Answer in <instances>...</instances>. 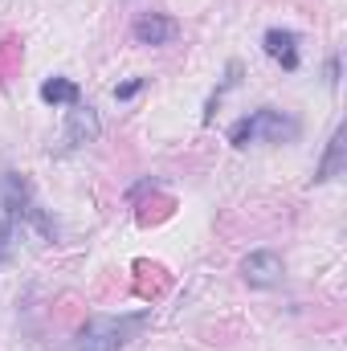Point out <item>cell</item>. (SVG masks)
Masks as SVG:
<instances>
[{
    "label": "cell",
    "mask_w": 347,
    "mask_h": 351,
    "mask_svg": "<svg viewBox=\"0 0 347 351\" xmlns=\"http://www.w3.org/2000/svg\"><path fill=\"white\" fill-rule=\"evenodd\" d=\"M261 49L282 66V70H298L302 66V53H298V33L294 29H265V37H261Z\"/></svg>",
    "instance_id": "cell-6"
},
{
    "label": "cell",
    "mask_w": 347,
    "mask_h": 351,
    "mask_svg": "<svg viewBox=\"0 0 347 351\" xmlns=\"http://www.w3.org/2000/svg\"><path fill=\"white\" fill-rule=\"evenodd\" d=\"M12 254H16V221L0 217V265L12 262Z\"/></svg>",
    "instance_id": "cell-10"
},
{
    "label": "cell",
    "mask_w": 347,
    "mask_h": 351,
    "mask_svg": "<svg viewBox=\"0 0 347 351\" xmlns=\"http://www.w3.org/2000/svg\"><path fill=\"white\" fill-rule=\"evenodd\" d=\"M344 168H347V143H344V127H335V131H331V139H327V152H323V160L315 164L311 184H327V180L344 176Z\"/></svg>",
    "instance_id": "cell-7"
},
{
    "label": "cell",
    "mask_w": 347,
    "mask_h": 351,
    "mask_svg": "<svg viewBox=\"0 0 347 351\" xmlns=\"http://www.w3.org/2000/svg\"><path fill=\"white\" fill-rule=\"evenodd\" d=\"M241 278L254 290H270V286H278L286 278V265H282V258L274 250H254V254L241 258Z\"/></svg>",
    "instance_id": "cell-3"
},
{
    "label": "cell",
    "mask_w": 347,
    "mask_h": 351,
    "mask_svg": "<svg viewBox=\"0 0 347 351\" xmlns=\"http://www.w3.org/2000/svg\"><path fill=\"white\" fill-rule=\"evenodd\" d=\"M143 86H147L143 78H131V82H123V86H115V98H119V102H127V98H135V94H139Z\"/></svg>",
    "instance_id": "cell-11"
},
{
    "label": "cell",
    "mask_w": 347,
    "mask_h": 351,
    "mask_svg": "<svg viewBox=\"0 0 347 351\" xmlns=\"http://www.w3.org/2000/svg\"><path fill=\"white\" fill-rule=\"evenodd\" d=\"M176 33H180V25H176L172 16H164V12H143V16H135V25H131V37L139 41V45H168L176 41Z\"/></svg>",
    "instance_id": "cell-5"
},
{
    "label": "cell",
    "mask_w": 347,
    "mask_h": 351,
    "mask_svg": "<svg viewBox=\"0 0 347 351\" xmlns=\"http://www.w3.org/2000/svg\"><path fill=\"white\" fill-rule=\"evenodd\" d=\"M102 135V119L90 102H74L66 114V147H86Z\"/></svg>",
    "instance_id": "cell-4"
},
{
    "label": "cell",
    "mask_w": 347,
    "mask_h": 351,
    "mask_svg": "<svg viewBox=\"0 0 347 351\" xmlns=\"http://www.w3.org/2000/svg\"><path fill=\"white\" fill-rule=\"evenodd\" d=\"M327 86H331V90L339 86V53H331V58H327Z\"/></svg>",
    "instance_id": "cell-12"
},
{
    "label": "cell",
    "mask_w": 347,
    "mask_h": 351,
    "mask_svg": "<svg viewBox=\"0 0 347 351\" xmlns=\"http://www.w3.org/2000/svg\"><path fill=\"white\" fill-rule=\"evenodd\" d=\"M237 82H241V62H229V66H225V82H221V86L208 94V102H204V114H200V123H213V114H217L221 98H225L229 90L237 86Z\"/></svg>",
    "instance_id": "cell-9"
},
{
    "label": "cell",
    "mask_w": 347,
    "mask_h": 351,
    "mask_svg": "<svg viewBox=\"0 0 347 351\" xmlns=\"http://www.w3.org/2000/svg\"><path fill=\"white\" fill-rule=\"evenodd\" d=\"M147 319H152L147 311H139V315H94L78 331V351H123L147 327Z\"/></svg>",
    "instance_id": "cell-2"
},
{
    "label": "cell",
    "mask_w": 347,
    "mask_h": 351,
    "mask_svg": "<svg viewBox=\"0 0 347 351\" xmlns=\"http://www.w3.org/2000/svg\"><path fill=\"white\" fill-rule=\"evenodd\" d=\"M298 131H302V123L294 119V114H286V110H278V106H261L254 114H246V119H237L233 127H229V143L233 147H250V143H290V139H298Z\"/></svg>",
    "instance_id": "cell-1"
},
{
    "label": "cell",
    "mask_w": 347,
    "mask_h": 351,
    "mask_svg": "<svg viewBox=\"0 0 347 351\" xmlns=\"http://www.w3.org/2000/svg\"><path fill=\"white\" fill-rule=\"evenodd\" d=\"M37 94H41V102H49V106H74V102H82V86H78L74 78H45Z\"/></svg>",
    "instance_id": "cell-8"
}]
</instances>
